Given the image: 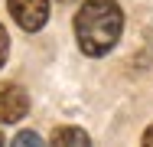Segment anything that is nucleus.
I'll use <instances>...</instances> for the list:
<instances>
[{"label": "nucleus", "mask_w": 153, "mask_h": 147, "mask_svg": "<svg viewBox=\"0 0 153 147\" xmlns=\"http://www.w3.org/2000/svg\"><path fill=\"white\" fill-rule=\"evenodd\" d=\"M124 29V13L114 0H85L75 13V39L85 56H104L114 49Z\"/></svg>", "instance_id": "obj_1"}, {"label": "nucleus", "mask_w": 153, "mask_h": 147, "mask_svg": "<svg viewBox=\"0 0 153 147\" xmlns=\"http://www.w3.org/2000/svg\"><path fill=\"white\" fill-rule=\"evenodd\" d=\"M16 26H23L26 33H36V29L46 26L49 20V0H7Z\"/></svg>", "instance_id": "obj_2"}, {"label": "nucleus", "mask_w": 153, "mask_h": 147, "mask_svg": "<svg viewBox=\"0 0 153 147\" xmlns=\"http://www.w3.org/2000/svg\"><path fill=\"white\" fill-rule=\"evenodd\" d=\"M30 111V95L13 82H0V124H16Z\"/></svg>", "instance_id": "obj_3"}, {"label": "nucleus", "mask_w": 153, "mask_h": 147, "mask_svg": "<svg viewBox=\"0 0 153 147\" xmlns=\"http://www.w3.org/2000/svg\"><path fill=\"white\" fill-rule=\"evenodd\" d=\"M49 147H91V141L82 128H56Z\"/></svg>", "instance_id": "obj_4"}, {"label": "nucleus", "mask_w": 153, "mask_h": 147, "mask_svg": "<svg viewBox=\"0 0 153 147\" xmlns=\"http://www.w3.org/2000/svg\"><path fill=\"white\" fill-rule=\"evenodd\" d=\"M10 147H46V144H42V137H39L36 131H20Z\"/></svg>", "instance_id": "obj_5"}, {"label": "nucleus", "mask_w": 153, "mask_h": 147, "mask_svg": "<svg viewBox=\"0 0 153 147\" xmlns=\"http://www.w3.org/2000/svg\"><path fill=\"white\" fill-rule=\"evenodd\" d=\"M7 56H10V36H7V29L0 26V69H3Z\"/></svg>", "instance_id": "obj_6"}, {"label": "nucleus", "mask_w": 153, "mask_h": 147, "mask_svg": "<svg viewBox=\"0 0 153 147\" xmlns=\"http://www.w3.org/2000/svg\"><path fill=\"white\" fill-rule=\"evenodd\" d=\"M140 147H153V128H147V131H143V141H140Z\"/></svg>", "instance_id": "obj_7"}, {"label": "nucleus", "mask_w": 153, "mask_h": 147, "mask_svg": "<svg viewBox=\"0 0 153 147\" xmlns=\"http://www.w3.org/2000/svg\"><path fill=\"white\" fill-rule=\"evenodd\" d=\"M0 147H3V134H0Z\"/></svg>", "instance_id": "obj_8"}]
</instances>
